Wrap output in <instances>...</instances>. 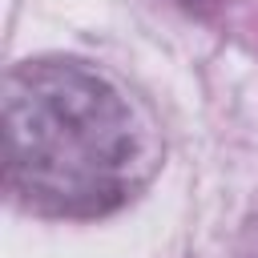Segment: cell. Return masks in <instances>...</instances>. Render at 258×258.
I'll use <instances>...</instances> for the list:
<instances>
[{"label": "cell", "instance_id": "cell-2", "mask_svg": "<svg viewBox=\"0 0 258 258\" xmlns=\"http://www.w3.org/2000/svg\"><path fill=\"white\" fill-rule=\"evenodd\" d=\"M234 258H258V210L242 222V230L234 238Z\"/></svg>", "mask_w": 258, "mask_h": 258}, {"label": "cell", "instance_id": "cell-1", "mask_svg": "<svg viewBox=\"0 0 258 258\" xmlns=\"http://www.w3.org/2000/svg\"><path fill=\"white\" fill-rule=\"evenodd\" d=\"M133 169V113L97 69L40 56L4 77V181L24 210L101 218L129 198Z\"/></svg>", "mask_w": 258, "mask_h": 258}]
</instances>
